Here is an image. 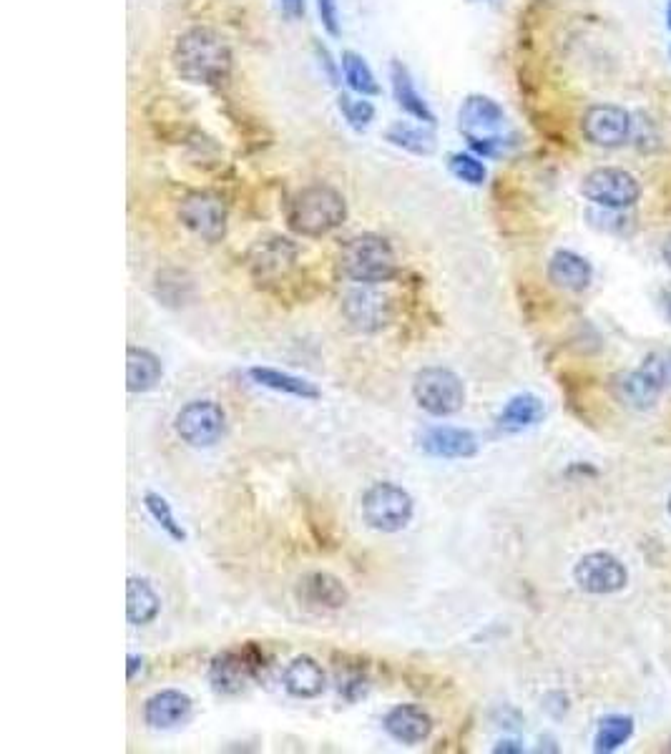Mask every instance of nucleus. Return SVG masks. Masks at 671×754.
I'll list each match as a JSON object with an SVG mask.
<instances>
[{"mask_svg": "<svg viewBox=\"0 0 671 754\" xmlns=\"http://www.w3.org/2000/svg\"><path fill=\"white\" fill-rule=\"evenodd\" d=\"M176 73L194 86H219L232 73V48L212 28H189L171 53Z\"/></svg>", "mask_w": 671, "mask_h": 754, "instance_id": "nucleus-1", "label": "nucleus"}, {"mask_svg": "<svg viewBox=\"0 0 671 754\" xmlns=\"http://www.w3.org/2000/svg\"><path fill=\"white\" fill-rule=\"evenodd\" d=\"M347 219V202L337 189L327 184L305 186L287 207V224L302 237H325L342 227Z\"/></svg>", "mask_w": 671, "mask_h": 754, "instance_id": "nucleus-2", "label": "nucleus"}, {"mask_svg": "<svg viewBox=\"0 0 671 754\" xmlns=\"http://www.w3.org/2000/svg\"><path fill=\"white\" fill-rule=\"evenodd\" d=\"M340 269L357 285H382L398 274V257L380 234H357L340 249Z\"/></svg>", "mask_w": 671, "mask_h": 754, "instance_id": "nucleus-3", "label": "nucleus"}, {"mask_svg": "<svg viewBox=\"0 0 671 754\" xmlns=\"http://www.w3.org/2000/svg\"><path fill=\"white\" fill-rule=\"evenodd\" d=\"M669 385V355L646 357L636 370H621L611 377V393L621 405L631 410H651L659 403L661 393Z\"/></svg>", "mask_w": 671, "mask_h": 754, "instance_id": "nucleus-4", "label": "nucleus"}, {"mask_svg": "<svg viewBox=\"0 0 671 754\" xmlns=\"http://www.w3.org/2000/svg\"><path fill=\"white\" fill-rule=\"evenodd\" d=\"M362 521L380 533H398L410 526L415 516V501L403 486L393 481L372 483L362 493Z\"/></svg>", "mask_w": 671, "mask_h": 754, "instance_id": "nucleus-5", "label": "nucleus"}, {"mask_svg": "<svg viewBox=\"0 0 671 754\" xmlns=\"http://www.w3.org/2000/svg\"><path fill=\"white\" fill-rule=\"evenodd\" d=\"M458 126L468 139L470 149L481 156H498L503 149L501 131L506 126V114L488 96H468L460 106Z\"/></svg>", "mask_w": 671, "mask_h": 754, "instance_id": "nucleus-6", "label": "nucleus"}, {"mask_svg": "<svg viewBox=\"0 0 671 754\" xmlns=\"http://www.w3.org/2000/svg\"><path fill=\"white\" fill-rule=\"evenodd\" d=\"M413 398L433 418H448L463 410L465 385L448 367H423L413 380Z\"/></svg>", "mask_w": 671, "mask_h": 754, "instance_id": "nucleus-7", "label": "nucleus"}, {"mask_svg": "<svg viewBox=\"0 0 671 754\" xmlns=\"http://www.w3.org/2000/svg\"><path fill=\"white\" fill-rule=\"evenodd\" d=\"M264 654L254 644L242 649H224L209 664V684L217 694L234 697L249 687V682L262 674Z\"/></svg>", "mask_w": 671, "mask_h": 754, "instance_id": "nucleus-8", "label": "nucleus"}, {"mask_svg": "<svg viewBox=\"0 0 671 754\" xmlns=\"http://www.w3.org/2000/svg\"><path fill=\"white\" fill-rule=\"evenodd\" d=\"M581 194L589 199L591 204L601 209H614V212H624V209L634 207L641 199V184L634 174L626 169H616V166H601V169L589 171L581 181Z\"/></svg>", "mask_w": 671, "mask_h": 754, "instance_id": "nucleus-9", "label": "nucleus"}, {"mask_svg": "<svg viewBox=\"0 0 671 754\" xmlns=\"http://www.w3.org/2000/svg\"><path fill=\"white\" fill-rule=\"evenodd\" d=\"M227 428V413L214 400H191L176 413L174 430L189 448H212L222 440Z\"/></svg>", "mask_w": 671, "mask_h": 754, "instance_id": "nucleus-10", "label": "nucleus"}, {"mask_svg": "<svg viewBox=\"0 0 671 754\" xmlns=\"http://www.w3.org/2000/svg\"><path fill=\"white\" fill-rule=\"evenodd\" d=\"M179 222L202 242L217 244L227 234V207L212 192H189L179 204Z\"/></svg>", "mask_w": 671, "mask_h": 754, "instance_id": "nucleus-11", "label": "nucleus"}, {"mask_svg": "<svg viewBox=\"0 0 671 754\" xmlns=\"http://www.w3.org/2000/svg\"><path fill=\"white\" fill-rule=\"evenodd\" d=\"M573 581L581 591L594 596H609L619 594L629 584V574L626 566L606 551L586 553L576 566H573Z\"/></svg>", "mask_w": 671, "mask_h": 754, "instance_id": "nucleus-12", "label": "nucleus"}, {"mask_svg": "<svg viewBox=\"0 0 671 754\" xmlns=\"http://www.w3.org/2000/svg\"><path fill=\"white\" fill-rule=\"evenodd\" d=\"M297 244L287 237H267L259 239L247 254V267L254 282L259 285H274L279 279L295 269Z\"/></svg>", "mask_w": 671, "mask_h": 754, "instance_id": "nucleus-13", "label": "nucleus"}, {"mask_svg": "<svg viewBox=\"0 0 671 754\" xmlns=\"http://www.w3.org/2000/svg\"><path fill=\"white\" fill-rule=\"evenodd\" d=\"M581 131L589 144L601 146V149H619L631 136V116L621 106L596 104L586 109Z\"/></svg>", "mask_w": 671, "mask_h": 754, "instance_id": "nucleus-14", "label": "nucleus"}, {"mask_svg": "<svg viewBox=\"0 0 671 754\" xmlns=\"http://www.w3.org/2000/svg\"><path fill=\"white\" fill-rule=\"evenodd\" d=\"M375 285L352 287L342 300V312L347 322L360 332H377L390 322L388 297L372 290Z\"/></svg>", "mask_w": 671, "mask_h": 754, "instance_id": "nucleus-15", "label": "nucleus"}, {"mask_svg": "<svg viewBox=\"0 0 671 754\" xmlns=\"http://www.w3.org/2000/svg\"><path fill=\"white\" fill-rule=\"evenodd\" d=\"M418 445L425 455L440 460H468L478 455V438L465 428L453 425H433L418 435Z\"/></svg>", "mask_w": 671, "mask_h": 754, "instance_id": "nucleus-16", "label": "nucleus"}, {"mask_svg": "<svg viewBox=\"0 0 671 754\" xmlns=\"http://www.w3.org/2000/svg\"><path fill=\"white\" fill-rule=\"evenodd\" d=\"M302 606L315 611H340L350 604V591L330 571H310L297 581L295 589Z\"/></svg>", "mask_w": 671, "mask_h": 754, "instance_id": "nucleus-17", "label": "nucleus"}, {"mask_svg": "<svg viewBox=\"0 0 671 754\" xmlns=\"http://www.w3.org/2000/svg\"><path fill=\"white\" fill-rule=\"evenodd\" d=\"M382 727H385V732L395 742L415 747V744L425 742L430 737V732H433V717L423 707H418V704H398V707H393L385 714Z\"/></svg>", "mask_w": 671, "mask_h": 754, "instance_id": "nucleus-18", "label": "nucleus"}, {"mask_svg": "<svg viewBox=\"0 0 671 754\" xmlns=\"http://www.w3.org/2000/svg\"><path fill=\"white\" fill-rule=\"evenodd\" d=\"M191 697L179 689H161L144 704V722L151 729H174L191 717Z\"/></svg>", "mask_w": 671, "mask_h": 754, "instance_id": "nucleus-19", "label": "nucleus"}, {"mask_svg": "<svg viewBox=\"0 0 671 754\" xmlns=\"http://www.w3.org/2000/svg\"><path fill=\"white\" fill-rule=\"evenodd\" d=\"M282 684L287 694L297 699H315L327 689V674L322 664L312 656H295L282 672Z\"/></svg>", "mask_w": 671, "mask_h": 754, "instance_id": "nucleus-20", "label": "nucleus"}, {"mask_svg": "<svg viewBox=\"0 0 671 754\" xmlns=\"http://www.w3.org/2000/svg\"><path fill=\"white\" fill-rule=\"evenodd\" d=\"M548 279L553 282V287L563 292H584L589 290L591 279H594V269L581 254L571 252V249H558L548 259Z\"/></svg>", "mask_w": 671, "mask_h": 754, "instance_id": "nucleus-21", "label": "nucleus"}, {"mask_svg": "<svg viewBox=\"0 0 671 754\" xmlns=\"http://www.w3.org/2000/svg\"><path fill=\"white\" fill-rule=\"evenodd\" d=\"M164 377V365L159 357L146 347H129L126 350V388L129 393H149Z\"/></svg>", "mask_w": 671, "mask_h": 754, "instance_id": "nucleus-22", "label": "nucleus"}, {"mask_svg": "<svg viewBox=\"0 0 671 754\" xmlns=\"http://www.w3.org/2000/svg\"><path fill=\"white\" fill-rule=\"evenodd\" d=\"M249 377L257 385H262V388L282 395H292V398L300 400H320L322 395L315 383H310V380H305L300 375H292V372L277 370V367H252Z\"/></svg>", "mask_w": 671, "mask_h": 754, "instance_id": "nucleus-23", "label": "nucleus"}, {"mask_svg": "<svg viewBox=\"0 0 671 754\" xmlns=\"http://www.w3.org/2000/svg\"><path fill=\"white\" fill-rule=\"evenodd\" d=\"M161 599L154 586L139 576H129L126 581V619L131 626H146L159 616Z\"/></svg>", "mask_w": 671, "mask_h": 754, "instance_id": "nucleus-24", "label": "nucleus"}, {"mask_svg": "<svg viewBox=\"0 0 671 754\" xmlns=\"http://www.w3.org/2000/svg\"><path fill=\"white\" fill-rule=\"evenodd\" d=\"M390 78H393V93H395V101H398L400 109H403L405 114L413 116V119L433 126L435 114L430 111L428 101H425L423 96L418 93V88H415V81H413V76H410L408 66H403L400 61H395L393 68H390Z\"/></svg>", "mask_w": 671, "mask_h": 754, "instance_id": "nucleus-25", "label": "nucleus"}, {"mask_svg": "<svg viewBox=\"0 0 671 754\" xmlns=\"http://www.w3.org/2000/svg\"><path fill=\"white\" fill-rule=\"evenodd\" d=\"M543 415H546V408H543V400L538 395H516L503 405L501 415H498V428L506 430V433H521V430L541 423Z\"/></svg>", "mask_w": 671, "mask_h": 754, "instance_id": "nucleus-26", "label": "nucleus"}, {"mask_svg": "<svg viewBox=\"0 0 671 754\" xmlns=\"http://www.w3.org/2000/svg\"><path fill=\"white\" fill-rule=\"evenodd\" d=\"M385 136H388L390 144L398 146V149H403V151H410V154H415V156H430L435 151L433 131L423 129V126H413V124H403V121H398V124L390 126Z\"/></svg>", "mask_w": 671, "mask_h": 754, "instance_id": "nucleus-27", "label": "nucleus"}, {"mask_svg": "<svg viewBox=\"0 0 671 754\" xmlns=\"http://www.w3.org/2000/svg\"><path fill=\"white\" fill-rule=\"evenodd\" d=\"M634 734V719L621 717V714H611V717L601 719L599 729L594 737V749L599 754L616 752L621 744H626Z\"/></svg>", "mask_w": 671, "mask_h": 754, "instance_id": "nucleus-28", "label": "nucleus"}, {"mask_svg": "<svg viewBox=\"0 0 671 754\" xmlns=\"http://www.w3.org/2000/svg\"><path fill=\"white\" fill-rule=\"evenodd\" d=\"M340 66H342V73H345L347 86H350L352 91L360 93V96H377V93H380V86H377V81H375V73H372V68L367 66V61L360 56V53L345 51L340 58Z\"/></svg>", "mask_w": 671, "mask_h": 754, "instance_id": "nucleus-29", "label": "nucleus"}, {"mask_svg": "<svg viewBox=\"0 0 671 754\" xmlns=\"http://www.w3.org/2000/svg\"><path fill=\"white\" fill-rule=\"evenodd\" d=\"M144 506H146V511H149V516L159 523V528L166 533V536L174 538L176 543H184L186 538H189L186 536L184 526H181L179 518L174 516V511H171L169 501H166L164 496H159V493H154V491H146Z\"/></svg>", "mask_w": 671, "mask_h": 754, "instance_id": "nucleus-30", "label": "nucleus"}, {"mask_svg": "<svg viewBox=\"0 0 671 754\" xmlns=\"http://www.w3.org/2000/svg\"><path fill=\"white\" fill-rule=\"evenodd\" d=\"M448 166H450V171H453L455 179L465 181V184H470V186H481L488 176L486 164H483V161L475 154H463V151H458V154L450 156Z\"/></svg>", "mask_w": 671, "mask_h": 754, "instance_id": "nucleus-31", "label": "nucleus"}, {"mask_svg": "<svg viewBox=\"0 0 671 754\" xmlns=\"http://www.w3.org/2000/svg\"><path fill=\"white\" fill-rule=\"evenodd\" d=\"M340 111L345 114L347 124L355 131H365L367 126L372 124V119H375V106H372L370 101L350 99L345 93L340 96Z\"/></svg>", "mask_w": 671, "mask_h": 754, "instance_id": "nucleus-32", "label": "nucleus"}, {"mask_svg": "<svg viewBox=\"0 0 671 754\" xmlns=\"http://www.w3.org/2000/svg\"><path fill=\"white\" fill-rule=\"evenodd\" d=\"M317 8H320L322 26L337 36L340 33V11H337V0H317Z\"/></svg>", "mask_w": 671, "mask_h": 754, "instance_id": "nucleus-33", "label": "nucleus"}, {"mask_svg": "<svg viewBox=\"0 0 671 754\" xmlns=\"http://www.w3.org/2000/svg\"><path fill=\"white\" fill-rule=\"evenodd\" d=\"M282 8H284V13L292 18L305 16V0H282Z\"/></svg>", "mask_w": 671, "mask_h": 754, "instance_id": "nucleus-34", "label": "nucleus"}, {"mask_svg": "<svg viewBox=\"0 0 671 754\" xmlns=\"http://www.w3.org/2000/svg\"><path fill=\"white\" fill-rule=\"evenodd\" d=\"M126 664H129V667H126V679H129V682H134L136 674H139V669L144 667V659H141V654H129Z\"/></svg>", "mask_w": 671, "mask_h": 754, "instance_id": "nucleus-35", "label": "nucleus"}, {"mask_svg": "<svg viewBox=\"0 0 671 754\" xmlns=\"http://www.w3.org/2000/svg\"><path fill=\"white\" fill-rule=\"evenodd\" d=\"M496 754H503V752H511V754H521L523 747L518 742H513V739H503V742H498V747L493 749Z\"/></svg>", "mask_w": 671, "mask_h": 754, "instance_id": "nucleus-36", "label": "nucleus"}, {"mask_svg": "<svg viewBox=\"0 0 671 754\" xmlns=\"http://www.w3.org/2000/svg\"><path fill=\"white\" fill-rule=\"evenodd\" d=\"M661 307H664V315L669 317L671 322V287H666V290L661 292Z\"/></svg>", "mask_w": 671, "mask_h": 754, "instance_id": "nucleus-37", "label": "nucleus"}, {"mask_svg": "<svg viewBox=\"0 0 671 754\" xmlns=\"http://www.w3.org/2000/svg\"><path fill=\"white\" fill-rule=\"evenodd\" d=\"M661 257H664L666 267L671 269V234L664 239V244H661Z\"/></svg>", "mask_w": 671, "mask_h": 754, "instance_id": "nucleus-38", "label": "nucleus"}, {"mask_svg": "<svg viewBox=\"0 0 671 754\" xmlns=\"http://www.w3.org/2000/svg\"><path fill=\"white\" fill-rule=\"evenodd\" d=\"M666 21H669V28H671V3H669V11H666Z\"/></svg>", "mask_w": 671, "mask_h": 754, "instance_id": "nucleus-39", "label": "nucleus"}, {"mask_svg": "<svg viewBox=\"0 0 671 754\" xmlns=\"http://www.w3.org/2000/svg\"><path fill=\"white\" fill-rule=\"evenodd\" d=\"M669 385H671V355H669Z\"/></svg>", "mask_w": 671, "mask_h": 754, "instance_id": "nucleus-40", "label": "nucleus"}, {"mask_svg": "<svg viewBox=\"0 0 671 754\" xmlns=\"http://www.w3.org/2000/svg\"><path fill=\"white\" fill-rule=\"evenodd\" d=\"M666 508H669V516H671V496H669V503H666Z\"/></svg>", "mask_w": 671, "mask_h": 754, "instance_id": "nucleus-41", "label": "nucleus"}]
</instances>
